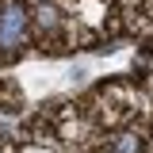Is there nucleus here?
I'll use <instances>...</instances> for the list:
<instances>
[{
    "mask_svg": "<svg viewBox=\"0 0 153 153\" xmlns=\"http://www.w3.org/2000/svg\"><path fill=\"white\" fill-rule=\"evenodd\" d=\"M27 31V12H23V4H4L0 8V42L4 46H16L19 38Z\"/></svg>",
    "mask_w": 153,
    "mask_h": 153,
    "instance_id": "1",
    "label": "nucleus"
},
{
    "mask_svg": "<svg viewBox=\"0 0 153 153\" xmlns=\"http://www.w3.org/2000/svg\"><path fill=\"white\" fill-rule=\"evenodd\" d=\"M115 153H142V138L138 134H123L115 142Z\"/></svg>",
    "mask_w": 153,
    "mask_h": 153,
    "instance_id": "2",
    "label": "nucleus"
}]
</instances>
